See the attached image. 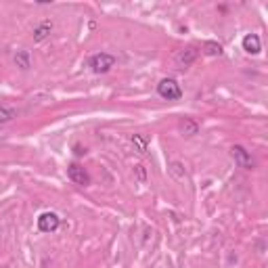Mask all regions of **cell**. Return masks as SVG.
<instances>
[{"instance_id": "obj_14", "label": "cell", "mask_w": 268, "mask_h": 268, "mask_svg": "<svg viewBox=\"0 0 268 268\" xmlns=\"http://www.w3.org/2000/svg\"><path fill=\"white\" fill-rule=\"evenodd\" d=\"M86 153V149H82L80 145H76V155H78V157H80V155H84Z\"/></svg>"}, {"instance_id": "obj_6", "label": "cell", "mask_w": 268, "mask_h": 268, "mask_svg": "<svg viewBox=\"0 0 268 268\" xmlns=\"http://www.w3.org/2000/svg\"><path fill=\"white\" fill-rule=\"evenodd\" d=\"M195 59H197V48L189 46V48H184V50H180V53L176 55V65L180 67V69H184V67H189Z\"/></svg>"}, {"instance_id": "obj_7", "label": "cell", "mask_w": 268, "mask_h": 268, "mask_svg": "<svg viewBox=\"0 0 268 268\" xmlns=\"http://www.w3.org/2000/svg\"><path fill=\"white\" fill-rule=\"evenodd\" d=\"M243 50L249 55H258L262 50V44H260V36L258 34H247L243 38Z\"/></svg>"}, {"instance_id": "obj_12", "label": "cell", "mask_w": 268, "mask_h": 268, "mask_svg": "<svg viewBox=\"0 0 268 268\" xmlns=\"http://www.w3.org/2000/svg\"><path fill=\"white\" fill-rule=\"evenodd\" d=\"M132 143L136 145L138 153H147V138H145V136H140V134H134V136H132Z\"/></svg>"}, {"instance_id": "obj_2", "label": "cell", "mask_w": 268, "mask_h": 268, "mask_svg": "<svg viewBox=\"0 0 268 268\" xmlns=\"http://www.w3.org/2000/svg\"><path fill=\"white\" fill-rule=\"evenodd\" d=\"M230 157H233L237 166L243 168V170H254L256 168V161H254V157H251V153L241 145L230 147Z\"/></svg>"}, {"instance_id": "obj_13", "label": "cell", "mask_w": 268, "mask_h": 268, "mask_svg": "<svg viewBox=\"0 0 268 268\" xmlns=\"http://www.w3.org/2000/svg\"><path fill=\"white\" fill-rule=\"evenodd\" d=\"M15 117V111L9 109V107H2L0 105V124H6V122H11Z\"/></svg>"}, {"instance_id": "obj_10", "label": "cell", "mask_w": 268, "mask_h": 268, "mask_svg": "<svg viewBox=\"0 0 268 268\" xmlns=\"http://www.w3.org/2000/svg\"><path fill=\"white\" fill-rule=\"evenodd\" d=\"M203 53L207 57H218V55H222V46L214 40H207V42H203Z\"/></svg>"}, {"instance_id": "obj_9", "label": "cell", "mask_w": 268, "mask_h": 268, "mask_svg": "<svg viewBox=\"0 0 268 268\" xmlns=\"http://www.w3.org/2000/svg\"><path fill=\"white\" fill-rule=\"evenodd\" d=\"M15 65L19 67V69L27 71L29 67H32V61H29V53L27 50H17V55H15Z\"/></svg>"}, {"instance_id": "obj_5", "label": "cell", "mask_w": 268, "mask_h": 268, "mask_svg": "<svg viewBox=\"0 0 268 268\" xmlns=\"http://www.w3.org/2000/svg\"><path fill=\"white\" fill-rule=\"evenodd\" d=\"M59 224H61V220H59V216L55 212H44L38 218V230L40 233H55V230L59 228Z\"/></svg>"}, {"instance_id": "obj_3", "label": "cell", "mask_w": 268, "mask_h": 268, "mask_svg": "<svg viewBox=\"0 0 268 268\" xmlns=\"http://www.w3.org/2000/svg\"><path fill=\"white\" fill-rule=\"evenodd\" d=\"M88 65H90V69L94 73H107L111 67L115 65V57L109 55V53H96V55L90 57Z\"/></svg>"}, {"instance_id": "obj_11", "label": "cell", "mask_w": 268, "mask_h": 268, "mask_svg": "<svg viewBox=\"0 0 268 268\" xmlns=\"http://www.w3.org/2000/svg\"><path fill=\"white\" fill-rule=\"evenodd\" d=\"M180 130L187 134V136H193V134H197V130H199V126L193 122V120H182L180 122Z\"/></svg>"}, {"instance_id": "obj_1", "label": "cell", "mask_w": 268, "mask_h": 268, "mask_svg": "<svg viewBox=\"0 0 268 268\" xmlns=\"http://www.w3.org/2000/svg\"><path fill=\"white\" fill-rule=\"evenodd\" d=\"M157 94L161 96V99H166V101H178L182 96V90H180V86H178L176 80L163 78L157 84Z\"/></svg>"}, {"instance_id": "obj_4", "label": "cell", "mask_w": 268, "mask_h": 268, "mask_svg": "<svg viewBox=\"0 0 268 268\" xmlns=\"http://www.w3.org/2000/svg\"><path fill=\"white\" fill-rule=\"evenodd\" d=\"M67 176H69V180L73 184H80V187H88V184H90V174H88L80 163H69V168H67Z\"/></svg>"}, {"instance_id": "obj_8", "label": "cell", "mask_w": 268, "mask_h": 268, "mask_svg": "<svg viewBox=\"0 0 268 268\" xmlns=\"http://www.w3.org/2000/svg\"><path fill=\"white\" fill-rule=\"evenodd\" d=\"M50 32H53V23H50V21H42V23L34 29V40L36 42H42Z\"/></svg>"}]
</instances>
